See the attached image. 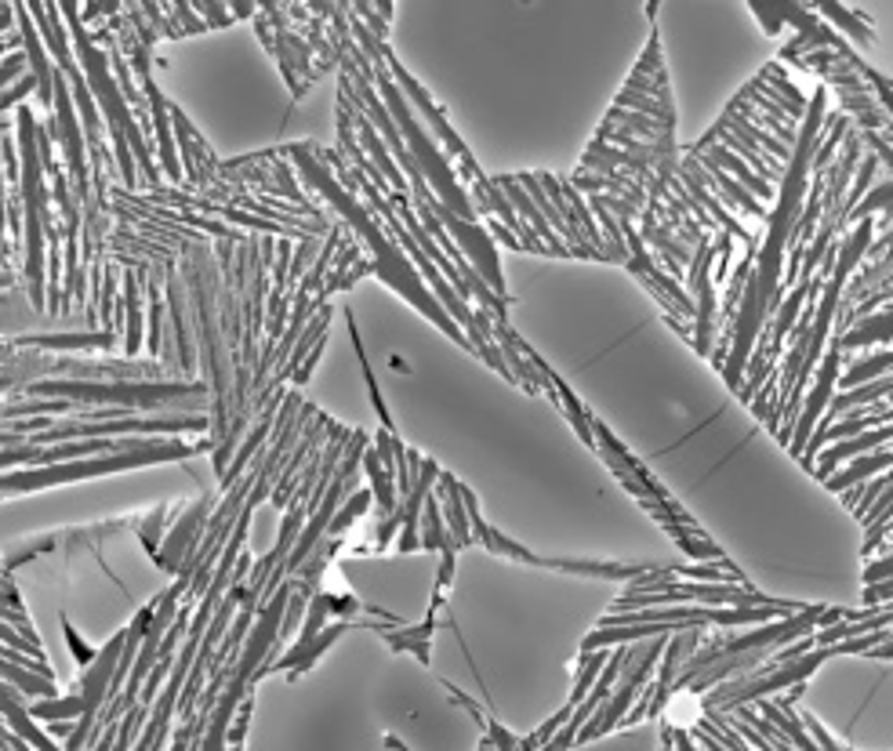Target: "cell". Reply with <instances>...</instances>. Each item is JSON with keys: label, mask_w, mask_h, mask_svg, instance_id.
I'll use <instances>...</instances> for the list:
<instances>
[{"label": "cell", "mask_w": 893, "mask_h": 751, "mask_svg": "<svg viewBox=\"0 0 893 751\" xmlns=\"http://www.w3.org/2000/svg\"><path fill=\"white\" fill-rule=\"evenodd\" d=\"M839 378V367H836V353L825 360V367H821V382H817V389L810 393V404H806L803 410V418L796 425V450H803V443L810 440V429H814V421L825 415L828 404H832V385Z\"/></svg>", "instance_id": "obj_1"}, {"label": "cell", "mask_w": 893, "mask_h": 751, "mask_svg": "<svg viewBox=\"0 0 893 751\" xmlns=\"http://www.w3.org/2000/svg\"><path fill=\"white\" fill-rule=\"evenodd\" d=\"M883 469H893V454H883V450H879V454H868V458H861L858 465H853L850 472H842L839 480H832V486H836V491H842V486L858 483V480H864V475L883 472Z\"/></svg>", "instance_id": "obj_3"}, {"label": "cell", "mask_w": 893, "mask_h": 751, "mask_svg": "<svg viewBox=\"0 0 893 751\" xmlns=\"http://www.w3.org/2000/svg\"><path fill=\"white\" fill-rule=\"evenodd\" d=\"M883 440H893V425H879L875 432H864V436H858V440H847V443H842V447H832V450H828V454H825L821 461H832V469H836L842 458L864 454V450L879 447V443H883Z\"/></svg>", "instance_id": "obj_2"}]
</instances>
